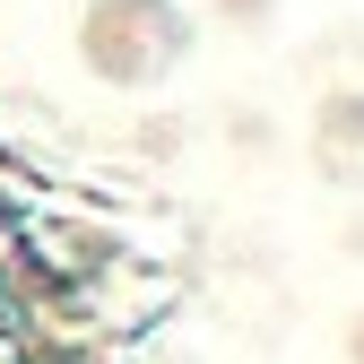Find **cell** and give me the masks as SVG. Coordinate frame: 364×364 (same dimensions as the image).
Instances as JSON below:
<instances>
[{
	"instance_id": "obj_1",
	"label": "cell",
	"mask_w": 364,
	"mask_h": 364,
	"mask_svg": "<svg viewBox=\"0 0 364 364\" xmlns=\"http://www.w3.org/2000/svg\"><path fill=\"white\" fill-rule=\"evenodd\" d=\"M0 364H26V347H18V338H0Z\"/></svg>"
},
{
	"instance_id": "obj_2",
	"label": "cell",
	"mask_w": 364,
	"mask_h": 364,
	"mask_svg": "<svg viewBox=\"0 0 364 364\" xmlns=\"http://www.w3.org/2000/svg\"><path fill=\"white\" fill-rule=\"evenodd\" d=\"M9 182H18V173H9V165H0V200H9Z\"/></svg>"
}]
</instances>
